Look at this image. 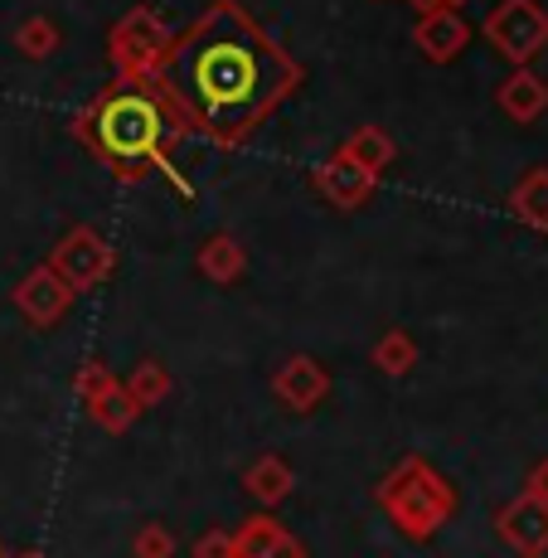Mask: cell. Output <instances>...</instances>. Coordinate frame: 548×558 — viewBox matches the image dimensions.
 <instances>
[{
	"instance_id": "cell-3",
	"label": "cell",
	"mask_w": 548,
	"mask_h": 558,
	"mask_svg": "<svg viewBox=\"0 0 548 558\" xmlns=\"http://www.w3.org/2000/svg\"><path fill=\"white\" fill-rule=\"evenodd\" d=\"M374 506L383 510V520H389L403 539L427 544V539H437L451 520H456L461 496H456V486H451L442 471L433 466V461L407 452L399 466L374 486Z\"/></svg>"
},
{
	"instance_id": "cell-28",
	"label": "cell",
	"mask_w": 548,
	"mask_h": 558,
	"mask_svg": "<svg viewBox=\"0 0 548 558\" xmlns=\"http://www.w3.org/2000/svg\"><path fill=\"white\" fill-rule=\"evenodd\" d=\"M442 5H447V10H461V5H466V0H442Z\"/></svg>"
},
{
	"instance_id": "cell-16",
	"label": "cell",
	"mask_w": 548,
	"mask_h": 558,
	"mask_svg": "<svg viewBox=\"0 0 548 558\" xmlns=\"http://www.w3.org/2000/svg\"><path fill=\"white\" fill-rule=\"evenodd\" d=\"M340 151H345L354 166L369 170V175H383V170L399 160V142H393L379 122H364V126H354L345 142H340Z\"/></svg>"
},
{
	"instance_id": "cell-2",
	"label": "cell",
	"mask_w": 548,
	"mask_h": 558,
	"mask_svg": "<svg viewBox=\"0 0 548 558\" xmlns=\"http://www.w3.org/2000/svg\"><path fill=\"white\" fill-rule=\"evenodd\" d=\"M195 132L190 117L175 107L160 78H112L107 88L73 117V136L93 146V156L112 170L117 180L136 185V180L156 175L160 160L175 151L185 136Z\"/></svg>"
},
{
	"instance_id": "cell-26",
	"label": "cell",
	"mask_w": 548,
	"mask_h": 558,
	"mask_svg": "<svg viewBox=\"0 0 548 558\" xmlns=\"http://www.w3.org/2000/svg\"><path fill=\"white\" fill-rule=\"evenodd\" d=\"M407 5H413L417 15H427V10H442V0H407Z\"/></svg>"
},
{
	"instance_id": "cell-7",
	"label": "cell",
	"mask_w": 548,
	"mask_h": 558,
	"mask_svg": "<svg viewBox=\"0 0 548 558\" xmlns=\"http://www.w3.org/2000/svg\"><path fill=\"white\" fill-rule=\"evenodd\" d=\"M10 302H15V311H20V316H25L35 330H49V326H59V320L69 316L73 287L63 282V277L53 272L49 263H39V267H29V272L15 282Z\"/></svg>"
},
{
	"instance_id": "cell-14",
	"label": "cell",
	"mask_w": 548,
	"mask_h": 558,
	"mask_svg": "<svg viewBox=\"0 0 548 558\" xmlns=\"http://www.w3.org/2000/svg\"><path fill=\"white\" fill-rule=\"evenodd\" d=\"M243 490H248V496H253L263 510H277V506H282V500L296 490L292 461L277 457V452H263L257 461H248V471H243Z\"/></svg>"
},
{
	"instance_id": "cell-11",
	"label": "cell",
	"mask_w": 548,
	"mask_h": 558,
	"mask_svg": "<svg viewBox=\"0 0 548 558\" xmlns=\"http://www.w3.org/2000/svg\"><path fill=\"white\" fill-rule=\"evenodd\" d=\"M413 45L427 63H456L471 45V25L461 10H427V15L413 20Z\"/></svg>"
},
{
	"instance_id": "cell-1",
	"label": "cell",
	"mask_w": 548,
	"mask_h": 558,
	"mask_svg": "<svg viewBox=\"0 0 548 558\" xmlns=\"http://www.w3.org/2000/svg\"><path fill=\"white\" fill-rule=\"evenodd\" d=\"M160 88L209 146H243L301 88V63L239 0H209L166 53Z\"/></svg>"
},
{
	"instance_id": "cell-17",
	"label": "cell",
	"mask_w": 548,
	"mask_h": 558,
	"mask_svg": "<svg viewBox=\"0 0 548 558\" xmlns=\"http://www.w3.org/2000/svg\"><path fill=\"white\" fill-rule=\"evenodd\" d=\"M510 214L529 229L548 233V166H529L510 185Z\"/></svg>"
},
{
	"instance_id": "cell-10",
	"label": "cell",
	"mask_w": 548,
	"mask_h": 558,
	"mask_svg": "<svg viewBox=\"0 0 548 558\" xmlns=\"http://www.w3.org/2000/svg\"><path fill=\"white\" fill-rule=\"evenodd\" d=\"M310 185H316V195L326 199L330 209H360V204L374 199V190H379V175H369L364 166H354V160L336 146V151H330V156L316 166Z\"/></svg>"
},
{
	"instance_id": "cell-25",
	"label": "cell",
	"mask_w": 548,
	"mask_h": 558,
	"mask_svg": "<svg viewBox=\"0 0 548 558\" xmlns=\"http://www.w3.org/2000/svg\"><path fill=\"white\" fill-rule=\"evenodd\" d=\"M524 496L548 500V457H544V461H534V466H529V476H524Z\"/></svg>"
},
{
	"instance_id": "cell-20",
	"label": "cell",
	"mask_w": 548,
	"mask_h": 558,
	"mask_svg": "<svg viewBox=\"0 0 548 558\" xmlns=\"http://www.w3.org/2000/svg\"><path fill=\"white\" fill-rule=\"evenodd\" d=\"M10 45H15L20 53H25V59H53V53L63 49V29L53 25L49 15H25L15 25V35H10Z\"/></svg>"
},
{
	"instance_id": "cell-15",
	"label": "cell",
	"mask_w": 548,
	"mask_h": 558,
	"mask_svg": "<svg viewBox=\"0 0 548 558\" xmlns=\"http://www.w3.org/2000/svg\"><path fill=\"white\" fill-rule=\"evenodd\" d=\"M195 267L214 287H233V282H243V272H248V248H243L233 233H209L195 253Z\"/></svg>"
},
{
	"instance_id": "cell-22",
	"label": "cell",
	"mask_w": 548,
	"mask_h": 558,
	"mask_svg": "<svg viewBox=\"0 0 548 558\" xmlns=\"http://www.w3.org/2000/svg\"><path fill=\"white\" fill-rule=\"evenodd\" d=\"M117 384H122V379L112 374V364H107V360H83L78 374H73V393L83 399V408H93L98 399H107Z\"/></svg>"
},
{
	"instance_id": "cell-13",
	"label": "cell",
	"mask_w": 548,
	"mask_h": 558,
	"mask_svg": "<svg viewBox=\"0 0 548 558\" xmlns=\"http://www.w3.org/2000/svg\"><path fill=\"white\" fill-rule=\"evenodd\" d=\"M496 107L510 122L534 126L548 112V78H539L534 69H510L496 88Z\"/></svg>"
},
{
	"instance_id": "cell-8",
	"label": "cell",
	"mask_w": 548,
	"mask_h": 558,
	"mask_svg": "<svg viewBox=\"0 0 548 558\" xmlns=\"http://www.w3.org/2000/svg\"><path fill=\"white\" fill-rule=\"evenodd\" d=\"M330 389H336V379L316 355H287L272 374V399L287 413H316L330 399Z\"/></svg>"
},
{
	"instance_id": "cell-12",
	"label": "cell",
	"mask_w": 548,
	"mask_h": 558,
	"mask_svg": "<svg viewBox=\"0 0 548 558\" xmlns=\"http://www.w3.org/2000/svg\"><path fill=\"white\" fill-rule=\"evenodd\" d=\"M233 558H306V544L277 514H248L233 530Z\"/></svg>"
},
{
	"instance_id": "cell-6",
	"label": "cell",
	"mask_w": 548,
	"mask_h": 558,
	"mask_svg": "<svg viewBox=\"0 0 548 558\" xmlns=\"http://www.w3.org/2000/svg\"><path fill=\"white\" fill-rule=\"evenodd\" d=\"M49 267L73 287V296H78V292H93V287H102L107 277H112L117 248L93 229V223H73V229L53 243Z\"/></svg>"
},
{
	"instance_id": "cell-5",
	"label": "cell",
	"mask_w": 548,
	"mask_h": 558,
	"mask_svg": "<svg viewBox=\"0 0 548 558\" xmlns=\"http://www.w3.org/2000/svg\"><path fill=\"white\" fill-rule=\"evenodd\" d=\"M486 45L514 69H534V59L548 49V10L539 0H500L480 25Z\"/></svg>"
},
{
	"instance_id": "cell-4",
	"label": "cell",
	"mask_w": 548,
	"mask_h": 558,
	"mask_svg": "<svg viewBox=\"0 0 548 558\" xmlns=\"http://www.w3.org/2000/svg\"><path fill=\"white\" fill-rule=\"evenodd\" d=\"M175 45V35L166 29V20L150 5H132L112 29H107V63L117 78H160L166 53Z\"/></svg>"
},
{
	"instance_id": "cell-19",
	"label": "cell",
	"mask_w": 548,
	"mask_h": 558,
	"mask_svg": "<svg viewBox=\"0 0 548 558\" xmlns=\"http://www.w3.org/2000/svg\"><path fill=\"white\" fill-rule=\"evenodd\" d=\"M126 393H132V403L142 408V413H150V408H160L170 399V389H175V379H170V369L160 360H142L132 374H126V384H122Z\"/></svg>"
},
{
	"instance_id": "cell-18",
	"label": "cell",
	"mask_w": 548,
	"mask_h": 558,
	"mask_svg": "<svg viewBox=\"0 0 548 558\" xmlns=\"http://www.w3.org/2000/svg\"><path fill=\"white\" fill-rule=\"evenodd\" d=\"M369 364L379 374H389V379H407V374L417 369V340H413V330H403V326L383 330V336L374 340V350H369Z\"/></svg>"
},
{
	"instance_id": "cell-9",
	"label": "cell",
	"mask_w": 548,
	"mask_h": 558,
	"mask_svg": "<svg viewBox=\"0 0 548 558\" xmlns=\"http://www.w3.org/2000/svg\"><path fill=\"white\" fill-rule=\"evenodd\" d=\"M496 534L510 554L520 558H544L548 554V500L514 496L496 510Z\"/></svg>"
},
{
	"instance_id": "cell-24",
	"label": "cell",
	"mask_w": 548,
	"mask_h": 558,
	"mask_svg": "<svg viewBox=\"0 0 548 558\" xmlns=\"http://www.w3.org/2000/svg\"><path fill=\"white\" fill-rule=\"evenodd\" d=\"M190 558H233V530H223V524L204 530L195 539V549H190Z\"/></svg>"
},
{
	"instance_id": "cell-27",
	"label": "cell",
	"mask_w": 548,
	"mask_h": 558,
	"mask_svg": "<svg viewBox=\"0 0 548 558\" xmlns=\"http://www.w3.org/2000/svg\"><path fill=\"white\" fill-rule=\"evenodd\" d=\"M10 558H49V554H39V549H20V554H10Z\"/></svg>"
},
{
	"instance_id": "cell-23",
	"label": "cell",
	"mask_w": 548,
	"mask_h": 558,
	"mask_svg": "<svg viewBox=\"0 0 548 558\" xmlns=\"http://www.w3.org/2000/svg\"><path fill=\"white\" fill-rule=\"evenodd\" d=\"M132 558H175V534L160 520H146L142 530L132 534Z\"/></svg>"
},
{
	"instance_id": "cell-21",
	"label": "cell",
	"mask_w": 548,
	"mask_h": 558,
	"mask_svg": "<svg viewBox=\"0 0 548 558\" xmlns=\"http://www.w3.org/2000/svg\"><path fill=\"white\" fill-rule=\"evenodd\" d=\"M88 417L102 427V433L122 437V433H132V427H136V417H142V408H136V403H132V393H126L122 384H117V389L107 393V399H98V403L88 408Z\"/></svg>"
}]
</instances>
